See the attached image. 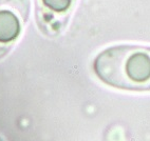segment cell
I'll return each instance as SVG.
<instances>
[{
  "label": "cell",
  "instance_id": "6da1fadb",
  "mask_svg": "<svg viewBox=\"0 0 150 141\" xmlns=\"http://www.w3.org/2000/svg\"><path fill=\"white\" fill-rule=\"evenodd\" d=\"M93 71L105 84L125 90H150V48L120 44L108 48L93 61Z\"/></svg>",
  "mask_w": 150,
  "mask_h": 141
},
{
  "label": "cell",
  "instance_id": "7a4b0ae2",
  "mask_svg": "<svg viewBox=\"0 0 150 141\" xmlns=\"http://www.w3.org/2000/svg\"><path fill=\"white\" fill-rule=\"evenodd\" d=\"M76 0H35L38 27L45 33L57 34L67 25Z\"/></svg>",
  "mask_w": 150,
  "mask_h": 141
},
{
  "label": "cell",
  "instance_id": "3957f363",
  "mask_svg": "<svg viewBox=\"0 0 150 141\" xmlns=\"http://www.w3.org/2000/svg\"><path fill=\"white\" fill-rule=\"evenodd\" d=\"M29 6V0H8L0 3V43H11L18 38Z\"/></svg>",
  "mask_w": 150,
  "mask_h": 141
},
{
  "label": "cell",
  "instance_id": "277c9868",
  "mask_svg": "<svg viewBox=\"0 0 150 141\" xmlns=\"http://www.w3.org/2000/svg\"><path fill=\"white\" fill-rule=\"evenodd\" d=\"M0 141H2V140H1V138H0Z\"/></svg>",
  "mask_w": 150,
  "mask_h": 141
}]
</instances>
